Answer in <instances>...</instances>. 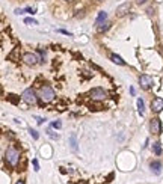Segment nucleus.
I'll use <instances>...</instances> for the list:
<instances>
[{"label":"nucleus","mask_w":163,"mask_h":184,"mask_svg":"<svg viewBox=\"0 0 163 184\" xmlns=\"http://www.w3.org/2000/svg\"><path fill=\"white\" fill-rule=\"evenodd\" d=\"M5 160L9 166L12 167H17L18 166V161H20V151L17 148H14V146H9L5 152Z\"/></svg>","instance_id":"nucleus-1"},{"label":"nucleus","mask_w":163,"mask_h":184,"mask_svg":"<svg viewBox=\"0 0 163 184\" xmlns=\"http://www.w3.org/2000/svg\"><path fill=\"white\" fill-rule=\"evenodd\" d=\"M39 98L43 100V103H50L55 98V91L49 85H44L39 89Z\"/></svg>","instance_id":"nucleus-2"},{"label":"nucleus","mask_w":163,"mask_h":184,"mask_svg":"<svg viewBox=\"0 0 163 184\" xmlns=\"http://www.w3.org/2000/svg\"><path fill=\"white\" fill-rule=\"evenodd\" d=\"M21 100L24 103H27V104H36L38 103V97H36V94H35V91L32 88H27L26 91L21 94Z\"/></svg>","instance_id":"nucleus-3"},{"label":"nucleus","mask_w":163,"mask_h":184,"mask_svg":"<svg viewBox=\"0 0 163 184\" xmlns=\"http://www.w3.org/2000/svg\"><path fill=\"white\" fill-rule=\"evenodd\" d=\"M89 95H91L92 100H97V101H101V100H104L107 97V92L104 91L103 88H94L89 91Z\"/></svg>","instance_id":"nucleus-4"},{"label":"nucleus","mask_w":163,"mask_h":184,"mask_svg":"<svg viewBox=\"0 0 163 184\" xmlns=\"http://www.w3.org/2000/svg\"><path fill=\"white\" fill-rule=\"evenodd\" d=\"M139 83H140V88L146 91V89L152 88V85H154V80H152V77L148 76V74H142V76L139 77Z\"/></svg>","instance_id":"nucleus-5"},{"label":"nucleus","mask_w":163,"mask_h":184,"mask_svg":"<svg viewBox=\"0 0 163 184\" xmlns=\"http://www.w3.org/2000/svg\"><path fill=\"white\" fill-rule=\"evenodd\" d=\"M150 130L152 134H162V121L159 118H152L150 122Z\"/></svg>","instance_id":"nucleus-6"},{"label":"nucleus","mask_w":163,"mask_h":184,"mask_svg":"<svg viewBox=\"0 0 163 184\" xmlns=\"http://www.w3.org/2000/svg\"><path fill=\"white\" fill-rule=\"evenodd\" d=\"M23 60H24L26 65L33 66V65H36L39 62V57H38V54H36V53H24Z\"/></svg>","instance_id":"nucleus-7"},{"label":"nucleus","mask_w":163,"mask_h":184,"mask_svg":"<svg viewBox=\"0 0 163 184\" xmlns=\"http://www.w3.org/2000/svg\"><path fill=\"white\" fill-rule=\"evenodd\" d=\"M151 109H152V112L160 113L162 110H163V98H160V97H156V98L151 101Z\"/></svg>","instance_id":"nucleus-8"},{"label":"nucleus","mask_w":163,"mask_h":184,"mask_svg":"<svg viewBox=\"0 0 163 184\" xmlns=\"http://www.w3.org/2000/svg\"><path fill=\"white\" fill-rule=\"evenodd\" d=\"M150 167H151V171L156 173V175H160V172H162V163L160 161H151L150 163Z\"/></svg>","instance_id":"nucleus-9"},{"label":"nucleus","mask_w":163,"mask_h":184,"mask_svg":"<svg viewBox=\"0 0 163 184\" xmlns=\"http://www.w3.org/2000/svg\"><path fill=\"white\" fill-rule=\"evenodd\" d=\"M128 9H130V3L121 5V6L116 9V15H118V17H122V15H125V14L128 12Z\"/></svg>","instance_id":"nucleus-10"},{"label":"nucleus","mask_w":163,"mask_h":184,"mask_svg":"<svg viewBox=\"0 0 163 184\" xmlns=\"http://www.w3.org/2000/svg\"><path fill=\"white\" fill-rule=\"evenodd\" d=\"M107 20V12H104V11H100L98 15H97V20H95V24L97 26H101L104 21Z\"/></svg>","instance_id":"nucleus-11"},{"label":"nucleus","mask_w":163,"mask_h":184,"mask_svg":"<svg viewBox=\"0 0 163 184\" xmlns=\"http://www.w3.org/2000/svg\"><path fill=\"white\" fill-rule=\"evenodd\" d=\"M110 59H112V62H115V64H118V65H125V60H122V57L118 56V54H110Z\"/></svg>","instance_id":"nucleus-12"},{"label":"nucleus","mask_w":163,"mask_h":184,"mask_svg":"<svg viewBox=\"0 0 163 184\" xmlns=\"http://www.w3.org/2000/svg\"><path fill=\"white\" fill-rule=\"evenodd\" d=\"M70 145H71V149H73V151H77V136H76V134H71V138H70Z\"/></svg>","instance_id":"nucleus-13"},{"label":"nucleus","mask_w":163,"mask_h":184,"mask_svg":"<svg viewBox=\"0 0 163 184\" xmlns=\"http://www.w3.org/2000/svg\"><path fill=\"white\" fill-rule=\"evenodd\" d=\"M152 151H154V154H156V155H160V154H162L160 142H154V143H152Z\"/></svg>","instance_id":"nucleus-14"},{"label":"nucleus","mask_w":163,"mask_h":184,"mask_svg":"<svg viewBox=\"0 0 163 184\" xmlns=\"http://www.w3.org/2000/svg\"><path fill=\"white\" fill-rule=\"evenodd\" d=\"M138 110H139L140 115L145 113V103H144V100H142V98H138Z\"/></svg>","instance_id":"nucleus-15"},{"label":"nucleus","mask_w":163,"mask_h":184,"mask_svg":"<svg viewBox=\"0 0 163 184\" xmlns=\"http://www.w3.org/2000/svg\"><path fill=\"white\" fill-rule=\"evenodd\" d=\"M24 23L29 24V26H36V24H38V21H36V20H33V18H26Z\"/></svg>","instance_id":"nucleus-16"},{"label":"nucleus","mask_w":163,"mask_h":184,"mask_svg":"<svg viewBox=\"0 0 163 184\" xmlns=\"http://www.w3.org/2000/svg\"><path fill=\"white\" fill-rule=\"evenodd\" d=\"M107 29H109V24L107 23H103L101 26H98V32H106Z\"/></svg>","instance_id":"nucleus-17"},{"label":"nucleus","mask_w":163,"mask_h":184,"mask_svg":"<svg viewBox=\"0 0 163 184\" xmlns=\"http://www.w3.org/2000/svg\"><path fill=\"white\" fill-rule=\"evenodd\" d=\"M29 133H30V136H32L33 139H39V134H38V131H36V130L30 128V130H29Z\"/></svg>","instance_id":"nucleus-18"},{"label":"nucleus","mask_w":163,"mask_h":184,"mask_svg":"<svg viewBox=\"0 0 163 184\" xmlns=\"http://www.w3.org/2000/svg\"><path fill=\"white\" fill-rule=\"evenodd\" d=\"M61 127H62L61 121H53V122H51V128H61Z\"/></svg>","instance_id":"nucleus-19"},{"label":"nucleus","mask_w":163,"mask_h":184,"mask_svg":"<svg viewBox=\"0 0 163 184\" xmlns=\"http://www.w3.org/2000/svg\"><path fill=\"white\" fill-rule=\"evenodd\" d=\"M47 133H49V136H50L51 139H57V138H59V136H57L56 133H53V130H51V128H50V130H47Z\"/></svg>","instance_id":"nucleus-20"},{"label":"nucleus","mask_w":163,"mask_h":184,"mask_svg":"<svg viewBox=\"0 0 163 184\" xmlns=\"http://www.w3.org/2000/svg\"><path fill=\"white\" fill-rule=\"evenodd\" d=\"M24 12H27V14H30V15H33V14H36V9H35V8H26V9H24Z\"/></svg>","instance_id":"nucleus-21"},{"label":"nucleus","mask_w":163,"mask_h":184,"mask_svg":"<svg viewBox=\"0 0 163 184\" xmlns=\"http://www.w3.org/2000/svg\"><path fill=\"white\" fill-rule=\"evenodd\" d=\"M38 51H39V54H41V62H44V59H45V50L39 48Z\"/></svg>","instance_id":"nucleus-22"},{"label":"nucleus","mask_w":163,"mask_h":184,"mask_svg":"<svg viewBox=\"0 0 163 184\" xmlns=\"http://www.w3.org/2000/svg\"><path fill=\"white\" fill-rule=\"evenodd\" d=\"M32 163H33V167H35V171H39V165H38V160H36V159H33V160H32Z\"/></svg>","instance_id":"nucleus-23"},{"label":"nucleus","mask_w":163,"mask_h":184,"mask_svg":"<svg viewBox=\"0 0 163 184\" xmlns=\"http://www.w3.org/2000/svg\"><path fill=\"white\" fill-rule=\"evenodd\" d=\"M35 119H36V122H38V124H43L44 121H45V119H43V118H39V116H35Z\"/></svg>","instance_id":"nucleus-24"},{"label":"nucleus","mask_w":163,"mask_h":184,"mask_svg":"<svg viewBox=\"0 0 163 184\" xmlns=\"http://www.w3.org/2000/svg\"><path fill=\"white\" fill-rule=\"evenodd\" d=\"M146 2V0H136V3H139V5H144Z\"/></svg>","instance_id":"nucleus-25"},{"label":"nucleus","mask_w":163,"mask_h":184,"mask_svg":"<svg viewBox=\"0 0 163 184\" xmlns=\"http://www.w3.org/2000/svg\"><path fill=\"white\" fill-rule=\"evenodd\" d=\"M17 184H24V181H23V180H20V181H17Z\"/></svg>","instance_id":"nucleus-26"}]
</instances>
